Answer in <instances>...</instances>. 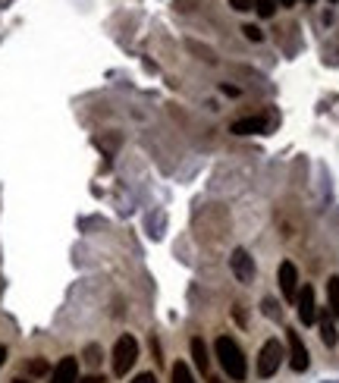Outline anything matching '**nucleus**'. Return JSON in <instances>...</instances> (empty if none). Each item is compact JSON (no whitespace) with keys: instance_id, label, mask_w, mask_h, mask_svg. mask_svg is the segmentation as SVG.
I'll use <instances>...</instances> for the list:
<instances>
[{"instance_id":"nucleus-10","label":"nucleus","mask_w":339,"mask_h":383,"mask_svg":"<svg viewBox=\"0 0 339 383\" xmlns=\"http://www.w3.org/2000/svg\"><path fill=\"white\" fill-rule=\"evenodd\" d=\"M192 361H195V368H198L201 374H207V371H211V355H207L204 339H198V336L192 339Z\"/></svg>"},{"instance_id":"nucleus-26","label":"nucleus","mask_w":339,"mask_h":383,"mask_svg":"<svg viewBox=\"0 0 339 383\" xmlns=\"http://www.w3.org/2000/svg\"><path fill=\"white\" fill-rule=\"evenodd\" d=\"M330 3H336V0H330Z\"/></svg>"},{"instance_id":"nucleus-2","label":"nucleus","mask_w":339,"mask_h":383,"mask_svg":"<svg viewBox=\"0 0 339 383\" xmlns=\"http://www.w3.org/2000/svg\"><path fill=\"white\" fill-rule=\"evenodd\" d=\"M113 374L117 377H126L132 371V364L139 361V343H135L132 333H123V336L113 343Z\"/></svg>"},{"instance_id":"nucleus-12","label":"nucleus","mask_w":339,"mask_h":383,"mask_svg":"<svg viewBox=\"0 0 339 383\" xmlns=\"http://www.w3.org/2000/svg\"><path fill=\"white\" fill-rule=\"evenodd\" d=\"M327 311L330 317H339V277L327 280Z\"/></svg>"},{"instance_id":"nucleus-22","label":"nucleus","mask_w":339,"mask_h":383,"mask_svg":"<svg viewBox=\"0 0 339 383\" xmlns=\"http://www.w3.org/2000/svg\"><path fill=\"white\" fill-rule=\"evenodd\" d=\"M7 355H10V352H7V346H0V368H3V361H7Z\"/></svg>"},{"instance_id":"nucleus-9","label":"nucleus","mask_w":339,"mask_h":383,"mask_svg":"<svg viewBox=\"0 0 339 383\" xmlns=\"http://www.w3.org/2000/svg\"><path fill=\"white\" fill-rule=\"evenodd\" d=\"M229 132L233 135H261V132H267V117H242L229 126Z\"/></svg>"},{"instance_id":"nucleus-23","label":"nucleus","mask_w":339,"mask_h":383,"mask_svg":"<svg viewBox=\"0 0 339 383\" xmlns=\"http://www.w3.org/2000/svg\"><path fill=\"white\" fill-rule=\"evenodd\" d=\"M277 3H280V7H292L295 0H277Z\"/></svg>"},{"instance_id":"nucleus-24","label":"nucleus","mask_w":339,"mask_h":383,"mask_svg":"<svg viewBox=\"0 0 339 383\" xmlns=\"http://www.w3.org/2000/svg\"><path fill=\"white\" fill-rule=\"evenodd\" d=\"M13 383H29V380H25V377H19V380H13Z\"/></svg>"},{"instance_id":"nucleus-21","label":"nucleus","mask_w":339,"mask_h":383,"mask_svg":"<svg viewBox=\"0 0 339 383\" xmlns=\"http://www.w3.org/2000/svg\"><path fill=\"white\" fill-rule=\"evenodd\" d=\"M132 383H157V377L154 374H139Z\"/></svg>"},{"instance_id":"nucleus-3","label":"nucleus","mask_w":339,"mask_h":383,"mask_svg":"<svg viewBox=\"0 0 339 383\" xmlns=\"http://www.w3.org/2000/svg\"><path fill=\"white\" fill-rule=\"evenodd\" d=\"M283 358H286V352H283L280 339H267L264 346H261L258 352V377L261 380H267V377H273L277 371H280Z\"/></svg>"},{"instance_id":"nucleus-25","label":"nucleus","mask_w":339,"mask_h":383,"mask_svg":"<svg viewBox=\"0 0 339 383\" xmlns=\"http://www.w3.org/2000/svg\"><path fill=\"white\" fill-rule=\"evenodd\" d=\"M305 3H314V0H305Z\"/></svg>"},{"instance_id":"nucleus-6","label":"nucleus","mask_w":339,"mask_h":383,"mask_svg":"<svg viewBox=\"0 0 339 383\" xmlns=\"http://www.w3.org/2000/svg\"><path fill=\"white\" fill-rule=\"evenodd\" d=\"M277 280H280L283 299H286V302H295V295H299V270H295L292 261H283L280 273H277Z\"/></svg>"},{"instance_id":"nucleus-8","label":"nucleus","mask_w":339,"mask_h":383,"mask_svg":"<svg viewBox=\"0 0 339 383\" xmlns=\"http://www.w3.org/2000/svg\"><path fill=\"white\" fill-rule=\"evenodd\" d=\"M75 380H79V361H75L73 355L60 358L57 368L51 371V383H75Z\"/></svg>"},{"instance_id":"nucleus-13","label":"nucleus","mask_w":339,"mask_h":383,"mask_svg":"<svg viewBox=\"0 0 339 383\" xmlns=\"http://www.w3.org/2000/svg\"><path fill=\"white\" fill-rule=\"evenodd\" d=\"M173 383H198L195 380V374H192V364L189 361H173Z\"/></svg>"},{"instance_id":"nucleus-4","label":"nucleus","mask_w":339,"mask_h":383,"mask_svg":"<svg viewBox=\"0 0 339 383\" xmlns=\"http://www.w3.org/2000/svg\"><path fill=\"white\" fill-rule=\"evenodd\" d=\"M286 343H289V364H292V371H295V374H305V371H308V364H311V358H308V349H305L302 336L289 330L286 333Z\"/></svg>"},{"instance_id":"nucleus-14","label":"nucleus","mask_w":339,"mask_h":383,"mask_svg":"<svg viewBox=\"0 0 339 383\" xmlns=\"http://www.w3.org/2000/svg\"><path fill=\"white\" fill-rule=\"evenodd\" d=\"M277 7H280L277 0H258V3H255V10H258L261 19H270V16L277 13Z\"/></svg>"},{"instance_id":"nucleus-16","label":"nucleus","mask_w":339,"mask_h":383,"mask_svg":"<svg viewBox=\"0 0 339 383\" xmlns=\"http://www.w3.org/2000/svg\"><path fill=\"white\" fill-rule=\"evenodd\" d=\"M261 311H264L267 317H273V321H280V308H277L273 299H264V302H261Z\"/></svg>"},{"instance_id":"nucleus-11","label":"nucleus","mask_w":339,"mask_h":383,"mask_svg":"<svg viewBox=\"0 0 339 383\" xmlns=\"http://www.w3.org/2000/svg\"><path fill=\"white\" fill-rule=\"evenodd\" d=\"M317 327H320V339H324V346H336V327H333V317L330 311H324V314H317Z\"/></svg>"},{"instance_id":"nucleus-1","label":"nucleus","mask_w":339,"mask_h":383,"mask_svg":"<svg viewBox=\"0 0 339 383\" xmlns=\"http://www.w3.org/2000/svg\"><path fill=\"white\" fill-rule=\"evenodd\" d=\"M214 355H217V364H220L223 371H226L229 380L242 383L245 374H248V368H245V355H242V346H239L233 336H220L214 343Z\"/></svg>"},{"instance_id":"nucleus-27","label":"nucleus","mask_w":339,"mask_h":383,"mask_svg":"<svg viewBox=\"0 0 339 383\" xmlns=\"http://www.w3.org/2000/svg\"><path fill=\"white\" fill-rule=\"evenodd\" d=\"M214 383H217V380H214Z\"/></svg>"},{"instance_id":"nucleus-7","label":"nucleus","mask_w":339,"mask_h":383,"mask_svg":"<svg viewBox=\"0 0 339 383\" xmlns=\"http://www.w3.org/2000/svg\"><path fill=\"white\" fill-rule=\"evenodd\" d=\"M229 267H233V277H236L239 283H251L255 280V261H251V255L245 248H236L233 251V258H229Z\"/></svg>"},{"instance_id":"nucleus-17","label":"nucleus","mask_w":339,"mask_h":383,"mask_svg":"<svg viewBox=\"0 0 339 383\" xmlns=\"http://www.w3.org/2000/svg\"><path fill=\"white\" fill-rule=\"evenodd\" d=\"M242 35L248 38V41H255V45H258V41H264V35H261L258 25H242Z\"/></svg>"},{"instance_id":"nucleus-15","label":"nucleus","mask_w":339,"mask_h":383,"mask_svg":"<svg viewBox=\"0 0 339 383\" xmlns=\"http://www.w3.org/2000/svg\"><path fill=\"white\" fill-rule=\"evenodd\" d=\"M47 371H51V364H47L45 358H35V361H29V374L41 377V374H47Z\"/></svg>"},{"instance_id":"nucleus-18","label":"nucleus","mask_w":339,"mask_h":383,"mask_svg":"<svg viewBox=\"0 0 339 383\" xmlns=\"http://www.w3.org/2000/svg\"><path fill=\"white\" fill-rule=\"evenodd\" d=\"M229 7L236 10V13H248V10L255 7V3H251V0H229Z\"/></svg>"},{"instance_id":"nucleus-20","label":"nucleus","mask_w":339,"mask_h":383,"mask_svg":"<svg viewBox=\"0 0 339 383\" xmlns=\"http://www.w3.org/2000/svg\"><path fill=\"white\" fill-rule=\"evenodd\" d=\"M75 383H107L101 374H91V377H82V380H75Z\"/></svg>"},{"instance_id":"nucleus-5","label":"nucleus","mask_w":339,"mask_h":383,"mask_svg":"<svg viewBox=\"0 0 339 383\" xmlns=\"http://www.w3.org/2000/svg\"><path fill=\"white\" fill-rule=\"evenodd\" d=\"M295 305H299V321L305 327L317 324V305H314V289L311 286H299V295H295Z\"/></svg>"},{"instance_id":"nucleus-19","label":"nucleus","mask_w":339,"mask_h":383,"mask_svg":"<svg viewBox=\"0 0 339 383\" xmlns=\"http://www.w3.org/2000/svg\"><path fill=\"white\" fill-rule=\"evenodd\" d=\"M85 361H89V364H97V361H101V349L89 346V349H85Z\"/></svg>"}]
</instances>
